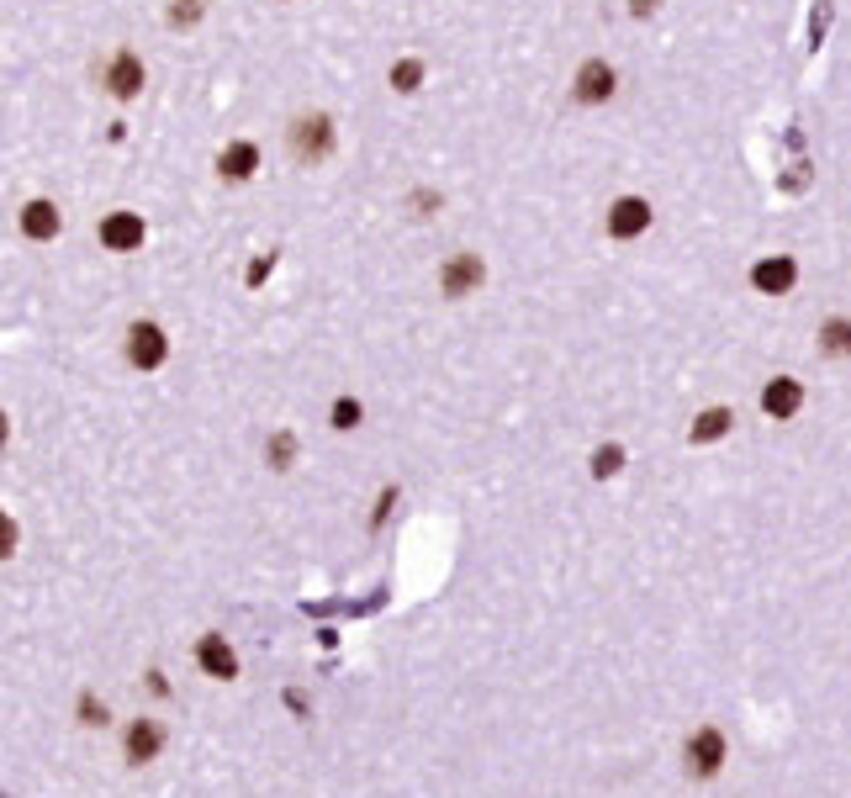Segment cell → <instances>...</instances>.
Returning <instances> with one entry per match:
<instances>
[{
  "mask_svg": "<svg viewBox=\"0 0 851 798\" xmlns=\"http://www.w3.org/2000/svg\"><path fill=\"white\" fill-rule=\"evenodd\" d=\"M106 85H111V96H138V85H143V64L133 59V53H117V59L106 64Z\"/></svg>",
  "mask_w": 851,
  "mask_h": 798,
  "instance_id": "obj_8",
  "label": "cell"
},
{
  "mask_svg": "<svg viewBox=\"0 0 851 798\" xmlns=\"http://www.w3.org/2000/svg\"><path fill=\"white\" fill-rule=\"evenodd\" d=\"M799 402H804V386L788 381V376H777L767 392H762V407H767L772 418H793V413H799Z\"/></svg>",
  "mask_w": 851,
  "mask_h": 798,
  "instance_id": "obj_9",
  "label": "cell"
},
{
  "mask_svg": "<svg viewBox=\"0 0 851 798\" xmlns=\"http://www.w3.org/2000/svg\"><path fill=\"white\" fill-rule=\"evenodd\" d=\"M820 349H825V355H851V323H846V318H830V323L820 328Z\"/></svg>",
  "mask_w": 851,
  "mask_h": 798,
  "instance_id": "obj_15",
  "label": "cell"
},
{
  "mask_svg": "<svg viewBox=\"0 0 851 798\" xmlns=\"http://www.w3.org/2000/svg\"><path fill=\"white\" fill-rule=\"evenodd\" d=\"M645 11H656V0H635V16H645Z\"/></svg>",
  "mask_w": 851,
  "mask_h": 798,
  "instance_id": "obj_21",
  "label": "cell"
},
{
  "mask_svg": "<svg viewBox=\"0 0 851 798\" xmlns=\"http://www.w3.org/2000/svg\"><path fill=\"white\" fill-rule=\"evenodd\" d=\"M159 746H164V735L148 725V719H138V725L127 730V762H154Z\"/></svg>",
  "mask_w": 851,
  "mask_h": 798,
  "instance_id": "obj_11",
  "label": "cell"
},
{
  "mask_svg": "<svg viewBox=\"0 0 851 798\" xmlns=\"http://www.w3.org/2000/svg\"><path fill=\"white\" fill-rule=\"evenodd\" d=\"M725 429H730V413H725V407H709V413H703V418L693 423V439L703 444V439H719Z\"/></svg>",
  "mask_w": 851,
  "mask_h": 798,
  "instance_id": "obj_16",
  "label": "cell"
},
{
  "mask_svg": "<svg viewBox=\"0 0 851 798\" xmlns=\"http://www.w3.org/2000/svg\"><path fill=\"white\" fill-rule=\"evenodd\" d=\"M793 275H799V270H793V259L777 254V259H762V265L751 270V286L767 291V296H783V291L793 286Z\"/></svg>",
  "mask_w": 851,
  "mask_h": 798,
  "instance_id": "obj_6",
  "label": "cell"
},
{
  "mask_svg": "<svg viewBox=\"0 0 851 798\" xmlns=\"http://www.w3.org/2000/svg\"><path fill=\"white\" fill-rule=\"evenodd\" d=\"M619 466H624V450H619V444H603V450L592 455V471H598V476H614Z\"/></svg>",
  "mask_w": 851,
  "mask_h": 798,
  "instance_id": "obj_17",
  "label": "cell"
},
{
  "mask_svg": "<svg viewBox=\"0 0 851 798\" xmlns=\"http://www.w3.org/2000/svg\"><path fill=\"white\" fill-rule=\"evenodd\" d=\"M608 96H614V69H608L603 59H587L582 74H577V101L598 106V101H608Z\"/></svg>",
  "mask_w": 851,
  "mask_h": 798,
  "instance_id": "obj_4",
  "label": "cell"
},
{
  "mask_svg": "<svg viewBox=\"0 0 851 798\" xmlns=\"http://www.w3.org/2000/svg\"><path fill=\"white\" fill-rule=\"evenodd\" d=\"M254 164H259V148H254V143H228V148H222V175L249 180Z\"/></svg>",
  "mask_w": 851,
  "mask_h": 798,
  "instance_id": "obj_13",
  "label": "cell"
},
{
  "mask_svg": "<svg viewBox=\"0 0 851 798\" xmlns=\"http://www.w3.org/2000/svg\"><path fill=\"white\" fill-rule=\"evenodd\" d=\"M196 661H201V672H212V677H233V672H238V656H233L217 635H207V640L196 645Z\"/></svg>",
  "mask_w": 851,
  "mask_h": 798,
  "instance_id": "obj_10",
  "label": "cell"
},
{
  "mask_svg": "<svg viewBox=\"0 0 851 798\" xmlns=\"http://www.w3.org/2000/svg\"><path fill=\"white\" fill-rule=\"evenodd\" d=\"M22 233L27 238H53L59 233V212H53L48 201H32V207L22 212Z\"/></svg>",
  "mask_w": 851,
  "mask_h": 798,
  "instance_id": "obj_14",
  "label": "cell"
},
{
  "mask_svg": "<svg viewBox=\"0 0 851 798\" xmlns=\"http://www.w3.org/2000/svg\"><path fill=\"white\" fill-rule=\"evenodd\" d=\"M355 423H360V402H333V429H355Z\"/></svg>",
  "mask_w": 851,
  "mask_h": 798,
  "instance_id": "obj_19",
  "label": "cell"
},
{
  "mask_svg": "<svg viewBox=\"0 0 851 798\" xmlns=\"http://www.w3.org/2000/svg\"><path fill=\"white\" fill-rule=\"evenodd\" d=\"M101 244L117 249V254L138 249V244H143V217H133V212H111V217L101 222Z\"/></svg>",
  "mask_w": 851,
  "mask_h": 798,
  "instance_id": "obj_3",
  "label": "cell"
},
{
  "mask_svg": "<svg viewBox=\"0 0 851 798\" xmlns=\"http://www.w3.org/2000/svg\"><path fill=\"white\" fill-rule=\"evenodd\" d=\"M471 286H481V259L476 254H460L450 270H444V291L450 296H466Z\"/></svg>",
  "mask_w": 851,
  "mask_h": 798,
  "instance_id": "obj_12",
  "label": "cell"
},
{
  "mask_svg": "<svg viewBox=\"0 0 851 798\" xmlns=\"http://www.w3.org/2000/svg\"><path fill=\"white\" fill-rule=\"evenodd\" d=\"M645 228H651V207H645L640 196H624L608 207V233L614 238H640Z\"/></svg>",
  "mask_w": 851,
  "mask_h": 798,
  "instance_id": "obj_2",
  "label": "cell"
},
{
  "mask_svg": "<svg viewBox=\"0 0 851 798\" xmlns=\"http://www.w3.org/2000/svg\"><path fill=\"white\" fill-rule=\"evenodd\" d=\"M127 355H133V365L154 370V365L164 360V333H159L154 323H138L133 333H127Z\"/></svg>",
  "mask_w": 851,
  "mask_h": 798,
  "instance_id": "obj_5",
  "label": "cell"
},
{
  "mask_svg": "<svg viewBox=\"0 0 851 798\" xmlns=\"http://www.w3.org/2000/svg\"><path fill=\"white\" fill-rule=\"evenodd\" d=\"M270 460H275V471H286V460H291V434H281L270 444Z\"/></svg>",
  "mask_w": 851,
  "mask_h": 798,
  "instance_id": "obj_20",
  "label": "cell"
},
{
  "mask_svg": "<svg viewBox=\"0 0 851 798\" xmlns=\"http://www.w3.org/2000/svg\"><path fill=\"white\" fill-rule=\"evenodd\" d=\"M418 80H423V69H418L413 59L392 64V85H397V90H418Z\"/></svg>",
  "mask_w": 851,
  "mask_h": 798,
  "instance_id": "obj_18",
  "label": "cell"
},
{
  "mask_svg": "<svg viewBox=\"0 0 851 798\" xmlns=\"http://www.w3.org/2000/svg\"><path fill=\"white\" fill-rule=\"evenodd\" d=\"M328 143H333V133H328V117H302V122L291 127V154L302 159V164L323 159V154H328Z\"/></svg>",
  "mask_w": 851,
  "mask_h": 798,
  "instance_id": "obj_1",
  "label": "cell"
},
{
  "mask_svg": "<svg viewBox=\"0 0 851 798\" xmlns=\"http://www.w3.org/2000/svg\"><path fill=\"white\" fill-rule=\"evenodd\" d=\"M688 756H693V767H698L703 777H714L719 762H725V735H719V730H698V735L688 740Z\"/></svg>",
  "mask_w": 851,
  "mask_h": 798,
  "instance_id": "obj_7",
  "label": "cell"
}]
</instances>
